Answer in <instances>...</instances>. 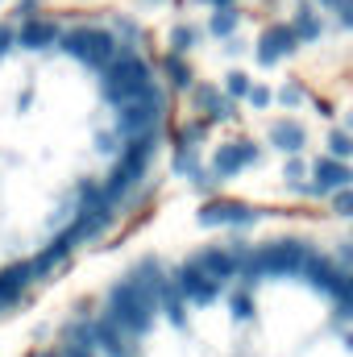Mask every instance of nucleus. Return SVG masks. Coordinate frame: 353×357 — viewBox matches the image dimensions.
Returning <instances> with one entry per match:
<instances>
[{
	"label": "nucleus",
	"mask_w": 353,
	"mask_h": 357,
	"mask_svg": "<svg viewBox=\"0 0 353 357\" xmlns=\"http://www.w3.org/2000/svg\"><path fill=\"white\" fill-rule=\"evenodd\" d=\"M108 316H112L125 333H146L150 320H154V287L142 282V278L112 287V295H108Z\"/></svg>",
	"instance_id": "1"
},
{
	"label": "nucleus",
	"mask_w": 353,
	"mask_h": 357,
	"mask_svg": "<svg viewBox=\"0 0 353 357\" xmlns=\"http://www.w3.org/2000/svg\"><path fill=\"white\" fill-rule=\"evenodd\" d=\"M146 88H150V67L142 59L121 54V59H112L104 67V96L112 104H125V100H133L137 91H146Z\"/></svg>",
	"instance_id": "2"
},
{
	"label": "nucleus",
	"mask_w": 353,
	"mask_h": 357,
	"mask_svg": "<svg viewBox=\"0 0 353 357\" xmlns=\"http://www.w3.org/2000/svg\"><path fill=\"white\" fill-rule=\"evenodd\" d=\"M63 50L75 54V59H84L88 67H108V63L117 59V42H112V33H104V29H71V33L63 38Z\"/></svg>",
	"instance_id": "3"
},
{
	"label": "nucleus",
	"mask_w": 353,
	"mask_h": 357,
	"mask_svg": "<svg viewBox=\"0 0 353 357\" xmlns=\"http://www.w3.org/2000/svg\"><path fill=\"white\" fill-rule=\"evenodd\" d=\"M150 154H154V137H150V133H142V137L129 146V154L121 158V167L112 171V178H108V187H104V204H108V199H121V195L133 187V178L146 171Z\"/></svg>",
	"instance_id": "4"
},
{
	"label": "nucleus",
	"mask_w": 353,
	"mask_h": 357,
	"mask_svg": "<svg viewBox=\"0 0 353 357\" xmlns=\"http://www.w3.org/2000/svg\"><path fill=\"white\" fill-rule=\"evenodd\" d=\"M158 108H163V104H158V91L154 88L137 91L133 100L121 104V129L133 133V137H137V133H150V129L158 125Z\"/></svg>",
	"instance_id": "5"
},
{
	"label": "nucleus",
	"mask_w": 353,
	"mask_h": 357,
	"mask_svg": "<svg viewBox=\"0 0 353 357\" xmlns=\"http://www.w3.org/2000/svg\"><path fill=\"white\" fill-rule=\"evenodd\" d=\"M308 258H312V250L299 245V241H283V245H270V250L258 254L262 274H274V278H283V274H303Z\"/></svg>",
	"instance_id": "6"
},
{
	"label": "nucleus",
	"mask_w": 353,
	"mask_h": 357,
	"mask_svg": "<svg viewBox=\"0 0 353 357\" xmlns=\"http://www.w3.org/2000/svg\"><path fill=\"white\" fill-rule=\"evenodd\" d=\"M179 291L187 295V299H195V303H212L216 299V278H208L200 262H187V266L175 274Z\"/></svg>",
	"instance_id": "7"
},
{
	"label": "nucleus",
	"mask_w": 353,
	"mask_h": 357,
	"mask_svg": "<svg viewBox=\"0 0 353 357\" xmlns=\"http://www.w3.org/2000/svg\"><path fill=\"white\" fill-rule=\"evenodd\" d=\"M91 341H96V349H104L108 357H129L125 328H121L112 316H104V320H96V324H91Z\"/></svg>",
	"instance_id": "8"
},
{
	"label": "nucleus",
	"mask_w": 353,
	"mask_h": 357,
	"mask_svg": "<svg viewBox=\"0 0 353 357\" xmlns=\"http://www.w3.org/2000/svg\"><path fill=\"white\" fill-rule=\"evenodd\" d=\"M295 42H299V33H295L291 25H274V29H266V33H262L258 59H262L266 67H270V63H278L283 54H291V50H295Z\"/></svg>",
	"instance_id": "9"
},
{
	"label": "nucleus",
	"mask_w": 353,
	"mask_h": 357,
	"mask_svg": "<svg viewBox=\"0 0 353 357\" xmlns=\"http://www.w3.org/2000/svg\"><path fill=\"white\" fill-rule=\"evenodd\" d=\"M258 158V146H250V142H237V146H220L216 150V175H237L241 167H250Z\"/></svg>",
	"instance_id": "10"
},
{
	"label": "nucleus",
	"mask_w": 353,
	"mask_h": 357,
	"mask_svg": "<svg viewBox=\"0 0 353 357\" xmlns=\"http://www.w3.org/2000/svg\"><path fill=\"white\" fill-rule=\"evenodd\" d=\"M254 212L246 204H208L200 212V225H250Z\"/></svg>",
	"instance_id": "11"
},
{
	"label": "nucleus",
	"mask_w": 353,
	"mask_h": 357,
	"mask_svg": "<svg viewBox=\"0 0 353 357\" xmlns=\"http://www.w3.org/2000/svg\"><path fill=\"white\" fill-rule=\"evenodd\" d=\"M316 187L312 191H337V187H350L353 183V171L345 162H333V158H324V162H316Z\"/></svg>",
	"instance_id": "12"
},
{
	"label": "nucleus",
	"mask_w": 353,
	"mask_h": 357,
	"mask_svg": "<svg viewBox=\"0 0 353 357\" xmlns=\"http://www.w3.org/2000/svg\"><path fill=\"white\" fill-rule=\"evenodd\" d=\"M303 270H308V278H312L316 287H324L329 295H337V291L345 287V274H341V270H333L324 258H316V254L308 258V266H303Z\"/></svg>",
	"instance_id": "13"
},
{
	"label": "nucleus",
	"mask_w": 353,
	"mask_h": 357,
	"mask_svg": "<svg viewBox=\"0 0 353 357\" xmlns=\"http://www.w3.org/2000/svg\"><path fill=\"white\" fill-rule=\"evenodd\" d=\"M270 146L295 154V150H303V129H299L295 121H274V125H270Z\"/></svg>",
	"instance_id": "14"
},
{
	"label": "nucleus",
	"mask_w": 353,
	"mask_h": 357,
	"mask_svg": "<svg viewBox=\"0 0 353 357\" xmlns=\"http://www.w3.org/2000/svg\"><path fill=\"white\" fill-rule=\"evenodd\" d=\"M29 274H38V266H33V262L8 270V274H0V303H17V295H21V287L29 282Z\"/></svg>",
	"instance_id": "15"
},
{
	"label": "nucleus",
	"mask_w": 353,
	"mask_h": 357,
	"mask_svg": "<svg viewBox=\"0 0 353 357\" xmlns=\"http://www.w3.org/2000/svg\"><path fill=\"white\" fill-rule=\"evenodd\" d=\"M54 38H59V29H54L50 21H29V25L21 29V46H29V50H46Z\"/></svg>",
	"instance_id": "16"
},
{
	"label": "nucleus",
	"mask_w": 353,
	"mask_h": 357,
	"mask_svg": "<svg viewBox=\"0 0 353 357\" xmlns=\"http://www.w3.org/2000/svg\"><path fill=\"white\" fill-rule=\"evenodd\" d=\"M195 262L204 266L208 278H216V282H220V278H229V274L237 270V258H229V254H220V250H208V254H200Z\"/></svg>",
	"instance_id": "17"
},
{
	"label": "nucleus",
	"mask_w": 353,
	"mask_h": 357,
	"mask_svg": "<svg viewBox=\"0 0 353 357\" xmlns=\"http://www.w3.org/2000/svg\"><path fill=\"white\" fill-rule=\"evenodd\" d=\"M75 241H80V229H71V233H63V237H59V241H54V245H50V250H46L42 258H38V262H33V266H38V274H42L46 266H54V262H59V258H63V254H67V250L75 245Z\"/></svg>",
	"instance_id": "18"
},
{
	"label": "nucleus",
	"mask_w": 353,
	"mask_h": 357,
	"mask_svg": "<svg viewBox=\"0 0 353 357\" xmlns=\"http://www.w3.org/2000/svg\"><path fill=\"white\" fill-rule=\"evenodd\" d=\"M233 29H237V13H229V8L220 4V13L212 17V33H216V38H225V33H233Z\"/></svg>",
	"instance_id": "19"
},
{
	"label": "nucleus",
	"mask_w": 353,
	"mask_h": 357,
	"mask_svg": "<svg viewBox=\"0 0 353 357\" xmlns=\"http://www.w3.org/2000/svg\"><path fill=\"white\" fill-rule=\"evenodd\" d=\"M295 33L312 42V38H320V21H316L312 13H299V21H295Z\"/></svg>",
	"instance_id": "20"
},
{
	"label": "nucleus",
	"mask_w": 353,
	"mask_h": 357,
	"mask_svg": "<svg viewBox=\"0 0 353 357\" xmlns=\"http://www.w3.org/2000/svg\"><path fill=\"white\" fill-rule=\"evenodd\" d=\"M225 91H229V96H237V100H241V96H250V75L233 71V75L225 79Z\"/></svg>",
	"instance_id": "21"
},
{
	"label": "nucleus",
	"mask_w": 353,
	"mask_h": 357,
	"mask_svg": "<svg viewBox=\"0 0 353 357\" xmlns=\"http://www.w3.org/2000/svg\"><path fill=\"white\" fill-rule=\"evenodd\" d=\"M329 150H333L337 158H350L353 154V137L350 133H333V137H329Z\"/></svg>",
	"instance_id": "22"
},
{
	"label": "nucleus",
	"mask_w": 353,
	"mask_h": 357,
	"mask_svg": "<svg viewBox=\"0 0 353 357\" xmlns=\"http://www.w3.org/2000/svg\"><path fill=\"white\" fill-rule=\"evenodd\" d=\"M337 307H341V316L353 320V278H345V287L337 291Z\"/></svg>",
	"instance_id": "23"
},
{
	"label": "nucleus",
	"mask_w": 353,
	"mask_h": 357,
	"mask_svg": "<svg viewBox=\"0 0 353 357\" xmlns=\"http://www.w3.org/2000/svg\"><path fill=\"white\" fill-rule=\"evenodd\" d=\"M333 204H337L341 216H353V191L350 187H337V191H333Z\"/></svg>",
	"instance_id": "24"
},
{
	"label": "nucleus",
	"mask_w": 353,
	"mask_h": 357,
	"mask_svg": "<svg viewBox=\"0 0 353 357\" xmlns=\"http://www.w3.org/2000/svg\"><path fill=\"white\" fill-rule=\"evenodd\" d=\"M233 316H237V320H250V316H254L250 295H233Z\"/></svg>",
	"instance_id": "25"
},
{
	"label": "nucleus",
	"mask_w": 353,
	"mask_h": 357,
	"mask_svg": "<svg viewBox=\"0 0 353 357\" xmlns=\"http://www.w3.org/2000/svg\"><path fill=\"white\" fill-rule=\"evenodd\" d=\"M167 71H171V79H175L179 88H183V84H187V67H183V63H179V59H171V63H167Z\"/></svg>",
	"instance_id": "26"
},
{
	"label": "nucleus",
	"mask_w": 353,
	"mask_h": 357,
	"mask_svg": "<svg viewBox=\"0 0 353 357\" xmlns=\"http://www.w3.org/2000/svg\"><path fill=\"white\" fill-rule=\"evenodd\" d=\"M299 175H303V162H299V158H291V162H287V178L299 187Z\"/></svg>",
	"instance_id": "27"
},
{
	"label": "nucleus",
	"mask_w": 353,
	"mask_h": 357,
	"mask_svg": "<svg viewBox=\"0 0 353 357\" xmlns=\"http://www.w3.org/2000/svg\"><path fill=\"white\" fill-rule=\"evenodd\" d=\"M250 100H254L258 108H266V104H270V91L266 88H250Z\"/></svg>",
	"instance_id": "28"
},
{
	"label": "nucleus",
	"mask_w": 353,
	"mask_h": 357,
	"mask_svg": "<svg viewBox=\"0 0 353 357\" xmlns=\"http://www.w3.org/2000/svg\"><path fill=\"white\" fill-rule=\"evenodd\" d=\"M191 46V29H175V50H187Z\"/></svg>",
	"instance_id": "29"
},
{
	"label": "nucleus",
	"mask_w": 353,
	"mask_h": 357,
	"mask_svg": "<svg viewBox=\"0 0 353 357\" xmlns=\"http://www.w3.org/2000/svg\"><path fill=\"white\" fill-rule=\"evenodd\" d=\"M299 96H303V91L291 84V88H283V104H299Z\"/></svg>",
	"instance_id": "30"
},
{
	"label": "nucleus",
	"mask_w": 353,
	"mask_h": 357,
	"mask_svg": "<svg viewBox=\"0 0 353 357\" xmlns=\"http://www.w3.org/2000/svg\"><path fill=\"white\" fill-rule=\"evenodd\" d=\"M8 46H13V33H8V29H0V54H4Z\"/></svg>",
	"instance_id": "31"
},
{
	"label": "nucleus",
	"mask_w": 353,
	"mask_h": 357,
	"mask_svg": "<svg viewBox=\"0 0 353 357\" xmlns=\"http://www.w3.org/2000/svg\"><path fill=\"white\" fill-rule=\"evenodd\" d=\"M212 4H229V0H212Z\"/></svg>",
	"instance_id": "32"
}]
</instances>
